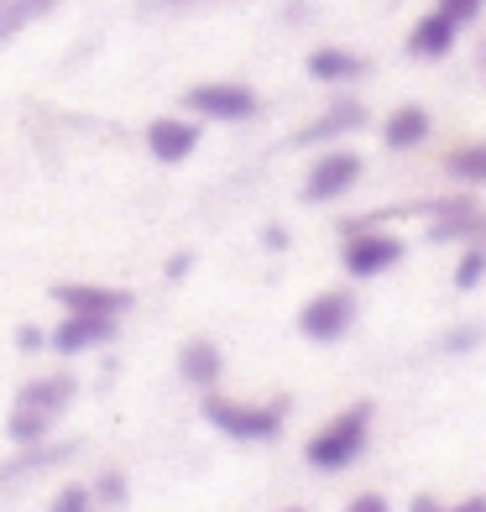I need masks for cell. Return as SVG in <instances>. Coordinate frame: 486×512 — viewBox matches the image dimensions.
<instances>
[{
  "label": "cell",
  "instance_id": "1",
  "mask_svg": "<svg viewBox=\"0 0 486 512\" xmlns=\"http://www.w3.org/2000/svg\"><path fill=\"white\" fill-rule=\"evenodd\" d=\"M366 439H372V403H351L304 445V460L314 471H345V465L361 460Z\"/></svg>",
  "mask_w": 486,
  "mask_h": 512
},
{
  "label": "cell",
  "instance_id": "2",
  "mask_svg": "<svg viewBox=\"0 0 486 512\" xmlns=\"http://www.w3.org/2000/svg\"><path fill=\"white\" fill-rule=\"evenodd\" d=\"M283 403H241V398H220V392H210L204 398V418L230 434V439H272L283 434Z\"/></svg>",
  "mask_w": 486,
  "mask_h": 512
},
{
  "label": "cell",
  "instance_id": "3",
  "mask_svg": "<svg viewBox=\"0 0 486 512\" xmlns=\"http://www.w3.org/2000/svg\"><path fill=\"white\" fill-rule=\"evenodd\" d=\"M199 121H251V115L262 110L257 89L251 84H194L189 95H183Z\"/></svg>",
  "mask_w": 486,
  "mask_h": 512
},
{
  "label": "cell",
  "instance_id": "4",
  "mask_svg": "<svg viewBox=\"0 0 486 512\" xmlns=\"http://www.w3.org/2000/svg\"><path fill=\"white\" fill-rule=\"evenodd\" d=\"M361 173H366L361 152H351V147L324 152L314 168H309V178H304V204H330L340 194H351L356 183H361Z\"/></svg>",
  "mask_w": 486,
  "mask_h": 512
},
{
  "label": "cell",
  "instance_id": "5",
  "mask_svg": "<svg viewBox=\"0 0 486 512\" xmlns=\"http://www.w3.org/2000/svg\"><path fill=\"white\" fill-rule=\"evenodd\" d=\"M356 324V298L351 293H314L304 309H298V330H304V340L314 345H335L345 330Z\"/></svg>",
  "mask_w": 486,
  "mask_h": 512
},
{
  "label": "cell",
  "instance_id": "6",
  "mask_svg": "<svg viewBox=\"0 0 486 512\" xmlns=\"http://www.w3.org/2000/svg\"><path fill=\"white\" fill-rule=\"evenodd\" d=\"M340 262H345L351 277H382L387 267L403 262V241L387 236V230H377V225H366V230H351V236H345Z\"/></svg>",
  "mask_w": 486,
  "mask_h": 512
},
{
  "label": "cell",
  "instance_id": "7",
  "mask_svg": "<svg viewBox=\"0 0 486 512\" xmlns=\"http://www.w3.org/2000/svg\"><path fill=\"white\" fill-rule=\"evenodd\" d=\"M53 298L68 314H105V319H115V314L131 309V293L126 288H105V283H58Z\"/></svg>",
  "mask_w": 486,
  "mask_h": 512
},
{
  "label": "cell",
  "instance_id": "8",
  "mask_svg": "<svg viewBox=\"0 0 486 512\" xmlns=\"http://www.w3.org/2000/svg\"><path fill=\"white\" fill-rule=\"evenodd\" d=\"M110 335H115V319H105V314H68L58 330L48 335V345H53V351H63V356H79V351L105 345Z\"/></svg>",
  "mask_w": 486,
  "mask_h": 512
},
{
  "label": "cell",
  "instance_id": "9",
  "mask_svg": "<svg viewBox=\"0 0 486 512\" xmlns=\"http://www.w3.org/2000/svg\"><path fill=\"white\" fill-rule=\"evenodd\" d=\"M199 121H178V115H162V121L147 126V152L157 162H183V157H194L199 147Z\"/></svg>",
  "mask_w": 486,
  "mask_h": 512
},
{
  "label": "cell",
  "instance_id": "10",
  "mask_svg": "<svg viewBox=\"0 0 486 512\" xmlns=\"http://www.w3.org/2000/svg\"><path fill=\"white\" fill-rule=\"evenodd\" d=\"M455 37H460L455 21H450V16H439V11H429V16L413 21V32H408V53H413V58H445V53L455 48Z\"/></svg>",
  "mask_w": 486,
  "mask_h": 512
},
{
  "label": "cell",
  "instance_id": "11",
  "mask_svg": "<svg viewBox=\"0 0 486 512\" xmlns=\"http://www.w3.org/2000/svg\"><path fill=\"white\" fill-rule=\"evenodd\" d=\"M429 131H434V121H429L424 105H398V110L382 121V142H387L392 152H408V147H419Z\"/></svg>",
  "mask_w": 486,
  "mask_h": 512
},
{
  "label": "cell",
  "instance_id": "12",
  "mask_svg": "<svg viewBox=\"0 0 486 512\" xmlns=\"http://www.w3.org/2000/svg\"><path fill=\"white\" fill-rule=\"evenodd\" d=\"M178 371H183V382H194V387L210 392L220 382V371H225L220 345L215 340H189V345H183V356H178Z\"/></svg>",
  "mask_w": 486,
  "mask_h": 512
},
{
  "label": "cell",
  "instance_id": "13",
  "mask_svg": "<svg viewBox=\"0 0 486 512\" xmlns=\"http://www.w3.org/2000/svg\"><path fill=\"white\" fill-rule=\"evenodd\" d=\"M361 74H366V58L351 48H314L309 53V79H319V84H351Z\"/></svg>",
  "mask_w": 486,
  "mask_h": 512
},
{
  "label": "cell",
  "instance_id": "14",
  "mask_svg": "<svg viewBox=\"0 0 486 512\" xmlns=\"http://www.w3.org/2000/svg\"><path fill=\"white\" fill-rule=\"evenodd\" d=\"M68 403H74V377H37L16 392V408H37V413H63Z\"/></svg>",
  "mask_w": 486,
  "mask_h": 512
},
{
  "label": "cell",
  "instance_id": "15",
  "mask_svg": "<svg viewBox=\"0 0 486 512\" xmlns=\"http://www.w3.org/2000/svg\"><path fill=\"white\" fill-rule=\"evenodd\" d=\"M366 126V110L361 105H335V110H324L319 121H309L304 131H298V147H314V142H330V136H345V131H361Z\"/></svg>",
  "mask_w": 486,
  "mask_h": 512
},
{
  "label": "cell",
  "instance_id": "16",
  "mask_svg": "<svg viewBox=\"0 0 486 512\" xmlns=\"http://www.w3.org/2000/svg\"><path fill=\"white\" fill-rule=\"evenodd\" d=\"M58 0H0V42H11L32 27V21L53 16Z\"/></svg>",
  "mask_w": 486,
  "mask_h": 512
},
{
  "label": "cell",
  "instance_id": "17",
  "mask_svg": "<svg viewBox=\"0 0 486 512\" xmlns=\"http://www.w3.org/2000/svg\"><path fill=\"white\" fill-rule=\"evenodd\" d=\"M481 230V209L476 204H445L439 209V220L429 225L434 241H460V236H476Z\"/></svg>",
  "mask_w": 486,
  "mask_h": 512
},
{
  "label": "cell",
  "instance_id": "18",
  "mask_svg": "<svg viewBox=\"0 0 486 512\" xmlns=\"http://www.w3.org/2000/svg\"><path fill=\"white\" fill-rule=\"evenodd\" d=\"M53 434V413H37V408H16L6 418V439L11 445H42Z\"/></svg>",
  "mask_w": 486,
  "mask_h": 512
},
{
  "label": "cell",
  "instance_id": "19",
  "mask_svg": "<svg viewBox=\"0 0 486 512\" xmlns=\"http://www.w3.org/2000/svg\"><path fill=\"white\" fill-rule=\"evenodd\" d=\"M445 168L466 183H486V142H471V147H455L445 157Z\"/></svg>",
  "mask_w": 486,
  "mask_h": 512
},
{
  "label": "cell",
  "instance_id": "20",
  "mask_svg": "<svg viewBox=\"0 0 486 512\" xmlns=\"http://www.w3.org/2000/svg\"><path fill=\"white\" fill-rule=\"evenodd\" d=\"M481 277H486V246H471L455 267V288H476Z\"/></svg>",
  "mask_w": 486,
  "mask_h": 512
},
{
  "label": "cell",
  "instance_id": "21",
  "mask_svg": "<svg viewBox=\"0 0 486 512\" xmlns=\"http://www.w3.org/2000/svg\"><path fill=\"white\" fill-rule=\"evenodd\" d=\"M89 507H95V492H89V486H63L48 512H89Z\"/></svg>",
  "mask_w": 486,
  "mask_h": 512
},
{
  "label": "cell",
  "instance_id": "22",
  "mask_svg": "<svg viewBox=\"0 0 486 512\" xmlns=\"http://www.w3.org/2000/svg\"><path fill=\"white\" fill-rule=\"evenodd\" d=\"M481 6H486V0H434V11H439V16H450L455 27L476 21V16H481Z\"/></svg>",
  "mask_w": 486,
  "mask_h": 512
},
{
  "label": "cell",
  "instance_id": "23",
  "mask_svg": "<svg viewBox=\"0 0 486 512\" xmlns=\"http://www.w3.org/2000/svg\"><path fill=\"white\" fill-rule=\"evenodd\" d=\"M95 497H105V502H126V481H121V471L100 476V492H95Z\"/></svg>",
  "mask_w": 486,
  "mask_h": 512
},
{
  "label": "cell",
  "instance_id": "24",
  "mask_svg": "<svg viewBox=\"0 0 486 512\" xmlns=\"http://www.w3.org/2000/svg\"><path fill=\"white\" fill-rule=\"evenodd\" d=\"M345 512H392V507H387L382 492H361V497H351V507H345Z\"/></svg>",
  "mask_w": 486,
  "mask_h": 512
},
{
  "label": "cell",
  "instance_id": "25",
  "mask_svg": "<svg viewBox=\"0 0 486 512\" xmlns=\"http://www.w3.org/2000/svg\"><path fill=\"white\" fill-rule=\"evenodd\" d=\"M16 345H21V351H42V345H48V335H42L37 324H21V335H16Z\"/></svg>",
  "mask_w": 486,
  "mask_h": 512
},
{
  "label": "cell",
  "instance_id": "26",
  "mask_svg": "<svg viewBox=\"0 0 486 512\" xmlns=\"http://www.w3.org/2000/svg\"><path fill=\"white\" fill-rule=\"evenodd\" d=\"M450 512H486V497H466V502H455Z\"/></svg>",
  "mask_w": 486,
  "mask_h": 512
},
{
  "label": "cell",
  "instance_id": "27",
  "mask_svg": "<svg viewBox=\"0 0 486 512\" xmlns=\"http://www.w3.org/2000/svg\"><path fill=\"white\" fill-rule=\"evenodd\" d=\"M413 512H445V507H439L434 497H413Z\"/></svg>",
  "mask_w": 486,
  "mask_h": 512
},
{
  "label": "cell",
  "instance_id": "28",
  "mask_svg": "<svg viewBox=\"0 0 486 512\" xmlns=\"http://www.w3.org/2000/svg\"><path fill=\"white\" fill-rule=\"evenodd\" d=\"M283 512H304V507H283Z\"/></svg>",
  "mask_w": 486,
  "mask_h": 512
}]
</instances>
